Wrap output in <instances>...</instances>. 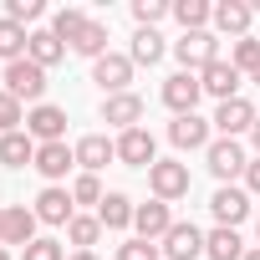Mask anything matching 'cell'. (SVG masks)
Segmentation results:
<instances>
[{
    "label": "cell",
    "mask_w": 260,
    "mask_h": 260,
    "mask_svg": "<svg viewBox=\"0 0 260 260\" xmlns=\"http://www.w3.org/2000/svg\"><path fill=\"white\" fill-rule=\"evenodd\" d=\"M6 92H11L16 102H36V107H41V92H46V67H36L31 56L11 61V67H6Z\"/></svg>",
    "instance_id": "6da1fadb"
},
{
    "label": "cell",
    "mask_w": 260,
    "mask_h": 260,
    "mask_svg": "<svg viewBox=\"0 0 260 260\" xmlns=\"http://www.w3.org/2000/svg\"><path fill=\"white\" fill-rule=\"evenodd\" d=\"M148 184H153V199L174 204V199L189 194V164H179V158H158V164L148 169Z\"/></svg>",
    "instance_id": "7a4b0ae2"
},
{
    "label": "cell",
    "mask_w": 260,
    "mask_h": 260,
    "mask_svg": "<svg viewBox=\"0 0 260 260\" xmlns=\"http://www.w3.org/2000/svg\"><path fill=\"white\" fill-rule=\"evenodd\" d=\"M174 56L184 61V72H204L209 61H219V41H214L209 31H184V36L174 41Z\"/></svg>",
    "instance_id": "3957f363"
},
{
    "label": "cell",
    "mask_w": 260,
    "mask_h": 260,
    "mask_svg": "<svg viewBox=\"0 0 260 260\" xmlns=\"http://www.w3.org/2000/svg\"><path fill=\"white\" fill-rule=\"evenodd\" d=\"M204 158H209V174H214L219 184H230L235 174H245V169H250V158H245L240 138H214V143L204 148Z\"/></svg>",
    "instance_id": "277c9868"
},
{
    "label": "cell",
    "mask_w": 260,
    "mask_h": 260,
    "mask_svg": "<svg viewBox=\"0 0 260 260\" xmlns=\"http://www.w3.org/2000/svg\"><path fill=\"white\" fill-rule=\"evenodd\" d=\"M199 97H204L199 72H174V77L164 82V107H174V117H189V112L199 107Z\"/></svg>",
    "instance_id": "5b68a950"
},
{
    "label": "cell",
    "mask_w": 260,
    "mask_h": 260,
    "mask_svg": "<svg viewBox=\"0 0 260 260\" xmlns=\"http://www.w3.org/2000/svg\"><path fill=\"white\" fill-rule=\"evenodd\" d=\"M169 260H199L204 255V235H199V224H189V219H174V230L164 235V245H158Z\"/></svg>",
    "instance_id": "8992f818"
},
{
    "label": "cell",
    "mask_w": 260,
    "mask_h": 260,
    "mask_svg": "<svg viewBox=\"0 0 260 260\" xmlns=\"http://www.w3.org/2000/svg\"><path fill=\"white\" fill-rule=\"evenodd\" d=\"M26 133L41 138V143H67V112L51 107V102L31 107V112H26Z\"/></svg>",
    "instance_id": "52a82bcc"
},
{
    "label": "cell",
    "mask_w": 260,
    "mask_h": 260,
    "mask_svg": "<svg viewBox=\"0 0 260 260\" xmlns=\"http://www.w3.org/2000/svg\"><path fill=\"white\" fill-rule=\"evenodd\" d=\"M92 82L107 92V97H117V92H127V82H133V56H102V61H92Z\"/></svg>",
    "instance_id": "ba28073f"
},
{
    "label": "cell",
    "mask_w": 260,
    "mask_h": 260,
    "mask_svg": "<svg viewBox=\"0 0 260 260\" xmlns=\"http://www.w3.org/2000/svg\"><path fill=\"white\" fill-rule=\"evenodd\" d=\"M117 158L127 169H153V133L148 127H127V133H117Z\"/></svg>",
    "instance_id": "9c48e42d"
},
{
    "label": "cell",
    "mask_w": 260,
    "mask_h": 260,
    "mask_svg": "<svg viewBox=\"0 0 260 260\" xmlns=\"http://www.w3.org/2000/svg\"><path fill=\"white\" fill-rule=\"evenodd\" d=\"M133 230H138V240H164L169 230H174V214H169V204L164 199H148V204H138L133 209Z\"/></svg>",
    "instance_id": "30bf717a"
},
{
    "label": "cell",
    "mask_w": 260,
    "mask_h": 260,
    "mask_svg": "<svg viewBox=\"0 0 260 260\" xmlns=\"http://www.w3.org/2000/svg\"><path fill=\"white\" fill-rule=\"evenodd\" d=\"M214 127H219V138H240V133H250V127H255V107H250V97H230V102H219Z\"/></svg>",
    "instance_id": "8fae6325"
},
{
    "label": "cell",
    "mask_w": 260,
    "mask_h": 260,
    "mask_svg": "<svg viewBox=\"0 0 260 260\" xmlns=\"http://www.w3.org/2000/svg\"><path fill=\"white\" fill-rule=\"evenodd\" d=\"M209 209H214V219H219L224 230H235V224L250 214V194H245V189H235V184H219V189H214V199H209Z\"/></svg>",
    "instance_id": "7c38bea8"
},
{
    "label": "cell",
    "mask_w": 260,
    "mask_h": 260,
    "mask_svg": "<svg viewBox=\"0 0 260 260\" xmlns=\"http://www.w3.org/2000/svg\"><path fill=\"white\" fill-rule=\"evenodd\" d=\"M169 143L184 148V153H194V148H209L214 138H209V122H204L199 112H189V117H174V122H169Z\"/></svg>",
    "instance_id": "4fadbf2b"
},
{
    "label": "cell",
    "mask_w": 260,
    "mask_h": 260,
    "mask_svg": "<svg viewBox=\"0 0 260 260\" xmlns=\"http://www.w3.org/2000/svg\"><path fill=\"white\" fill-rule=\"evenodd\" d=\"M199 87L209 92V97H219V102H230V97H240V72L219 56V61H209L204 72H199Z\"/></svg>",
    "instance_id": "5bb4252c"
},
{
    "label": "cell",
    "mask_w": 260,
    "mask_h": 260,
    "mask_svg": "<svg viewBox=\"0 0 260 260\" xmlns=\"http://www.w3.org/2000/svg\"><path fill=\"white\" fill-rule=\"evenodd\" d=\"M36 219H41V224H72V219H77L72 194H67V189H56V184H46V189H41V199H36Z\"/></svg>",
    "instance_id": "9a60e30c"
},
{
    "label": "cell",
    "mask_w": 260,
    "mask_h": 260,
    "mask_svg": "<svg viewBox=\"0 0 260 260\" xmlns=\"http://www.w3.org/2000/svg\"><path fill=\"white\" fill-rule=\"evenodd\" d=\"M102 122H112V127H138L143 122V97H133V92H117V97H102Z\"/></svg>",
    "instance_id": "2e32d148"
},
{
    "label": "cell",
    "mask_w": 260,
    "mask_h": 260,
    "mask_svg": "<svg viewBox=\"0 0 260 260\" xmlns=\"http://www.w3.org/2000/svg\"><path fill=\"white\" fill-rule=\"evenodd\" d=\"M36 169H41V179H67L72 169H77V148H67V143H41L36 148Z\"/></svg>",
    "instance_id": "e0dca14e"
},
{
    "label": "cell",
    "mask_w": 260,
    "mask_h": 260,
    "mask_svg": "<svg viewBox=\"0 0 260 260\" xmlns=\"http://www.w3.org/2000/svg\"><path fill=\"white\" fill-rule=\"evenodd\" d=\"M250 21H255V6H245V0H219L214 6V26L224 31V36H250Z\"/></svg>",
    "instance_id": "ac0fdd59"
},
{
    "label": "cell",
    "mask_w": 260,
    "mask_h": 260,
    "mask_svg": "<svg viewBox=\"0 0 260 260\" xmlns=\"http://www.w3.org/2000/svg\"><path fill=\"white\" fill-rule=\"evenodd\" d=\"M112 158H117V143L102 138V133H87V138L77 143V164H82V174H97V169H107Z\"/></svg>",
    "instance_id": "d6986e66"
},
{
    "label": "cell",
    "mask_w": 260,
    "mask_h": 260,
    "mask_svg": "<svg viewBox=\"0 0 260 260\" xmlns=\"http://www.w3.org/2000/svg\"><path fill=\"white\" fill-rule=\"evenodd\" d=\"M36 224H41V219H36V209L11 204V209H6V245H21V250H26V245H36Z\"/></svg>",
    "instance_id": "ffe728a7"
},
{
    "label": "cell",
    "mask_w": 260,
    "mask_h": 260,
    "mask_svg": "<svg viewBox=\"0 0 260 260\" xmlns=\"http://www.w3.org/2000/svg\"><path fill=\"white\" fill-rule=\"evenodd\" d=\"M36 138L31 133H0V164H11V169H26V164H36Z\"/></svg>",
    "instance_id": "44dd1931"
},
{
    "label": "cell",
    "mask_w": 260,
    "mask_h": 260,
    "mask_svg": "<svg viewBox=\"0 0 260 260\" xmlns=\"http://www.w3.org/2000/svg\"><path fill=\"white\" fill-rule=\"evenodd\" d=\"M133 199H127V194H107L102 204H97V219H102V230H127V224H133Z\"/></svg>",
    "instance_id": "7402d4cb"
},
{
    "label": "cell",
    "mask_w": 260,
    "mask_h": 260,
    "mask_svg": "<svg viewBox=\"0 0 260 260\" xmlns=\"http://www.w3.org/2000/svg\"><path fill=\"white\" fill-rule=\"evenodd\" d=\"M204 255H209V260H245V240L219 224L214 235H204Z\"/></svg>",
    "instance_id": "603a6c76"
},
{
    "label": "cell",
    "mask_w": 260,
    "mask_h": 260,
    "mask_svg": "<svg viewBox=\"0 0 260 260\" xmlns=\"http://www.w3.org/2000/svg\"><path fill=\"white\" fill-rule=\"evenodd\" d=\"M174 21L184 26V31H204L209 21H214V6H209V0H174Z\"/></svg>",
    "instance_id": "cb8c5ba5"
},
{
    "label": "cell",
    "mask_w": 260,
    "mask_h": 260,
    "mask_svg": "<svg viewBox=\"0 0 260 260\" xmlns=\"http://www.w3.org/2000/svg\"><path fill=\"white\" fill-rule=\"evenodd\" d=\"M87 26H92V21H87V11H77V6H67V11H56V16H51V36H56L61 46H72Z\"/></svg>",
    "instance_id": "d4e9b609"
},
{
    "label": "cell",
    "mask_w": 260,
    "mask_h": 260,
    "mask_svg": "<svg viewBox=\"0 0 260 260\" xmlns=\"http://www.w3.org/2000/svg\"><path fill=\"white\" fill-rule=\"evenodd\" d=\"M26 56H31L36 67H56V61L67 56V46H61L51 31H31V46H26Z\"/></svg>",
    "instance_id": "484cf974"
},
{
    "label": "cell",
    "mask_w": 260,
    "mask_h": 260,
    "mask_svg": "<svg viewBox=\"0 0 260 260\" xmlns=\"http://www.w3.org/2000/svg\"><path fill=\"white\" fill-rule=\"evenodd\" d=\"M26 46H31L26 26H16V21L0 16V56H6V67H11V61H21V56H26Z\"/></svg>",
    "instance_id": "4316f807"
},
{
    "label": "cell",
    "mask_w": 260,
    "mask_h": 260,
    "mask_svg": "<svg viewBox=\"0 0 260 260\" xmlns=\"http://www.w3.org/2000/svg\"><path fill=\"white\" fill-rule=\"evenodd\" d=\"M72 51H77V56H92V61H102V56H107V26H102V21H92V26H87V31L72 41Z\"/></svg>",
    "instance_id": "83f0119b"
},
{
    "label": "cell",
    "mask_w": 260,
    "mask_h": 260,
    "mask_svg": "<svg viewBox=\"0 0 260 260\" xmlns=\"http://www.w3.org/2000/svg\"><path fill=\"white\" fill-rule=\"evenodd\" d=\"M164 61V36L158 31H138L133 36V67H153Z\"/></svg>",
    "instance_id": "f1b7e54d"
},
{
    "label": "cell",
    "mask_w": 260,
    "mask_h": 260,
    "mask_svg": "<svg viewBox=\"0 0 260 260\" xmlns=\"http://www.w3.org/2000/svg\"><path fill=\"white\" fill-rule=\"evenodd\" d=\"M230 67H235L240 77H245V72H255V67H260V41H255V36H240V41H235V51H230Z\"/></svg>",
    "instance_id": "f546056e"
},
{
    "label": "cell",
    "mask_w": 260,
    "mask_h": 260,
    "mask_svg": "<svg viewBox=\"0 0 260 260\" xmlns=\"http://www.w3.org/2000/svg\"><path fill=\"white\" fill-rule=\"evenodd\" d=\"M67 235H72V245H82V250H87V245H97V235H102V219H97V214H77V219L67 224Z\"/></svg>",
    "instance_id": "4dcf8cb0"
},
{
    "label": "cell",
    "mask_w": 260,
    "mask_h": 260,
    "mask_svg": "<svg viewBox=\"0 0 260 260\" xmlns=\"http://www.w3.org/2000/svg\"><path fill=\"white\" fill-rule=\"evenodd\" d=\"M21 122H26V107L0 87V133H21Z\"/></svg>",
    "instance_id": "1f68e13d"
},
{
    "label": "cell",
    "mask_w": 260,
    "mask_h": 260,
    "mask_svg": "<svg viewBox=\"0 0 260 260\" xmlns=\"http://www.w3.org/2000/svg\"><path fill=\"white\" fill-rule=\"evenodd\" d=\"M164 16H169L164 0H133V21H138V31H153Z\"/></svg>",
    "instance_id": "d6a6232c"
},
{
    "label": "cell",
    "mask_w": 260,
    "mask_h": 260,
    "mask_svg": "<svg viewBox=\"0 0 260 260\" xmlns=\"http://www.w3.org/2000/svg\"><path fill=\"white\" fill-rule=\"evenodd\" d=\"M107 194H102V184H97V174H82L77 184H72V204H102Z\"/></svg>",
    "instance_id": "836d02e7"
},
{
    "label": "cell",
    "mask_w": 260,
    "mask_h": 260,
    "mask_svg": "<svg viewBox=\"0 0 260 260\" xmlns=\"http://www.w3.org/2000/svg\"><path fill=\"white\" fill-rule=\"evenodd\" d=\"M41 0H6V21H16V26H26V21H41Z\"/></svg>",
    "instance_id": "e575fe53"
},
{
    "label": "cell",
    "mask_w": 260,
    "mask_h": 260,
    "mask_svg": "<svg viewBox=\"0 0 260 260\" xmlns=\"http://www.w3.org/2000/svg\"><path fill=\"white\" fill-rule=\"evenodd\" d=\"M164 250L153 245V240H127L122 250H117V260H158Z\"/></svg>",
    "instance_id": "d590c367"
},
{
    "label": "cell",
    "mask_w": 260,
    "mask_h": 260,
    "mask_svg": "<svg viewBox=\"0 0 260 260\" xmlns=\"http://www.w3.org/2000/svg\"><path fill=\"white\" fill-rule=\"evenodd\" d=\"M21 260H67V250H61L56 240H36V245L21 250Z\"/></svg>",
    "instance_id": "8d00e7d4"
},
{
    "label": "cell",
    "mask_w": 260,
    "mask_h": 260,
    "mask_svg": "<svg viewBox=\"0 0 260 260\" xmlns=\"http://www.w3.org/2000/svg\"><path fill=\"white\" fill-rule=\"evenodd\" d=\"M245 189L260 194V158H250V169H245Z\"/></svg>",
    "instance_id": "74e56055"
},
{
    "label": "cell",
    "mask_w": 260,
    "mask_h": 260,
    "mask_svg": "<svg viewBox=\"0 0 260 260\" xmlns=\"http://www.w3.org/2000/svg\"><path fill=\"white\" fill-rule=\"evenodd\" d=\"M250 143H255V153H260V117H255V127H250Z\"/></svg>",
    "instance_id": "f35d334b"
},
{
    "label": "cell",
    "mask_w": 260,
    "mask_h": 260,
    "mask_svg": "<svg viewBox=\"0 0 260 260\" xmlns=\"http://www.w3.org/2000/svg\"><path fill=\"white\" fill-rule=\"evenodd\" d=\"M72 260H97V255H92V250H77V255H72Z\"/></svg>",
    "instance_id": "ab89813d"
},
{
    "label": "cell",
    "mask_w": 260,
    "mask_h": 260,
    "mask_svg": "<svg viewBox=\"0 0 260 260\" xmlns=\"http://www.w3.org/2000/svg\"><path fill=\"white\" fill-rule=\"evenodd\" d=\"M0 245H6V209H0Z\"/></svg>",
    "instance_id": "60d3db41"
},
{
    "label": "cell",
    "mask_w": 260,
    "mask_h": 260,
    "mask_svg": "<svg viewBox=\"0 0 260 260\" xmlns=\"http://www.w3.org/2000/svg\"><path fill=\"white\" fill-rule=\"evenodd\" d=\"M250 82H255V87H260V67H255V72H250Z\"/></svg>",
    "instance_id": "b9f144b4"
},
{
    "label": "cell",
    "mask_w": 260,
    "mask_h": 260,
    "mask_svg": "<svg viewBox=\"0 0 260 260\" xmlns=\"http://www.w3.org/2000/svg\"><path fill=\"white\" fill-rule=\"evenodd\" d=\"M245 260H260V250H245Z\"/></svg>",
    "instance_id": "7bdbcfd3"
},
{
    "label": "cell",
    "mask_w": 260,
    "mask_h": 260,
    "mask_svg": "<svg viewBox=\"0 0 260 260\" xmlns=\"http://www.w3.org/2000/svg\"><path fill=\"white\" fill-rule=\"evenodd\" d=\"M0 260H11V250H6V245H0Z\"/></svg>",
    "instance_id": "ee69618b"
},
{
    "label": "cell",
    "mask_w": 260,
    "mask_h": 260,
    "mask_svg": "<svg viewBox=\"0 0 260 260\" xmlns=\"http://www.w3.org/2000/svg\"><path fill=\"white\" fill-rule=\"evenodd\" d=\"M255 235H260V224H255Z\"/></svg>",
    "instance_id": "f6af8a7d"
}]
</instances>
